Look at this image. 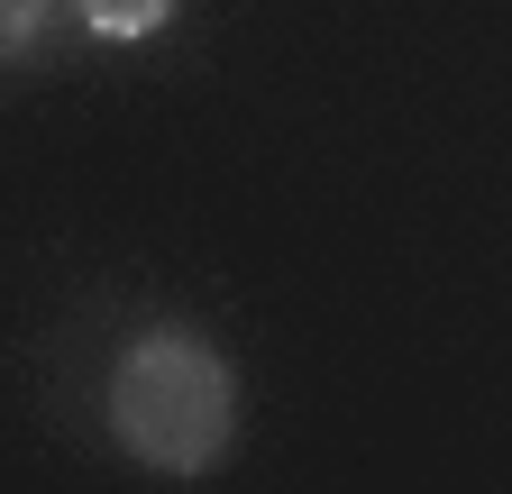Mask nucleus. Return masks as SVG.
Listing matches in <instances>:
<instances>
[{
  "label": "nucleus",
  "instance_id": "1",
  "mask_svg": "<svg viewBox=\"0 0 512 494\" xmlns=\"http://www.w3.org/2000/svg\"><path fill=\"white\" fill-rule=\"evenodd\" d=\"M110 430H119L147 467H165V476L211 467V458L229 449V430H238L229 357L202 348L192 330L138 339V348L119 357V376H110Z\"/></svg>",
  "mask_w": 512,
  "mask_h": 494
},
{
  "label": "nucleus",
  "instance_id": "2",
  "mask_svg": "<svg viewBox=\"0 0 512 494\" xmlns=\"http://www.w3.org/2000/svg\"><path fill=\"white\" fill-rule=\"evenodd\" d=\"M74 10H83L92 37H119V46H128V37H156V28L174 19V0H74Z\"/></svg>",
  "mask_w": 512,
  "mask_h": 494
},
{
  "label": "nucleus",
  "instance_id": "3",
  "mask_svg": "<svg viewBox=\"0 0 512 494\" xmlns=\"http://www.w3.org/2000/svg\"><path fill=\"white\" fill-rule=\"evenodd\" d=\"M37 19H46V0H0V55H19L37 37Z\"/></svg>",
  "mask_w": 512,
  "mask_h": 494
}]
</instances>
